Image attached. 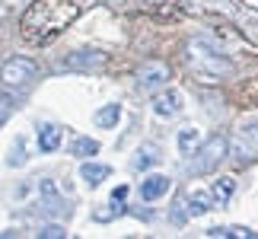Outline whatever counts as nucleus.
I'll use <instances>...</instances> for the list:
<instances>
[{
    "mask_svg": "<svg viewBox=\"0 0 258 239\" xmlns=\"http://www.w3.org/2000/svg\"><path fill=\"white\" fill-rule=\"evenodd\" d=\"M80 13L77 4H54V0H32V7L26 10L23 16V32L29 38H45L51 32H61V29L71 23V19Z\"/></svg>",
    "mask_w": 258,
    "mask_h": 239,
    "instance_id": "f257e3e1",
    "label": "nucleus"
},
{
    "mask_svg": "<svg viewBox=\"0 0 258 239\" xmlns=\"http://www.w3.org/2000/svg\"><path fill=\"white\" fill-rule=\"evenodd\" d=\"M223 156H226V141H223V137H211V141L198 150L195 163L188 166V172H191V175H207V172H214V169L220 166Z\"/></svg>",
    "mask_w": 258,
    "mask_h": 239,
    "instance_id": "f03ea898",
    "label": "nucleus"
},
{
    "mask_svg": "<svg viewBox=\"0 0 258 239\" xmlns=\"http://www.w3.org/2000/svg\"><path fill=\"white\" fill-rule=\"evenodd\" d=\"M32 74H35V64L29 61V57H13V61L4 64L0 80H4L7 86H19V83H26V80H32Z\"/></svg>",
    "mask_w": 258,
    "mask_h": 239,
    "instance_id": "7ed1b4c3",
    "label": "nucleus"
},
{
    "mask_svg": "<svg viewBox=\"0 0 258 239\" xmlns=\"http://www.w3.org/2000/svg\"><path fill=\"white\" fill-rule=\"evenodd\" d=\"M191 61H195L198 67H204L211 77H220V74L230 71V64H226L220 54H214L207 45H191Z\"/></svg>",
    "mask_w": 258,
    "mask_h": 239,
    "instance_id": "20e7f679",
    "label": "nucleus"
},
{
    "mask_svg": "<svg viewBox=\"0 0 258 239\" xmlns=\"http://www.w3.org/2000/svg\"><path fill=\"white\" fill-rule=\"evenodd\" d=\"M169 192V178L166 175H147L144 185H141V198L144 201H156V198H163Z\"/></svg>",
    "mask_w": 258,
    "mask_h": 239,
    "instance_id": "39448f33",
    "label": "nucleus"
},
{
    "mask_svg": "<svg viewBox=\"0 0 258 239\" xmlns=\"http://www.w3.org/2000/svg\"><path fill=\"white\" fill-rule=\"evenodd\" d=\"M38 192H42V207L48 214H57V211H64V201H61V195H57V188L51 178H42V185H38Z\"/></svg>",
    "mask_w": 258,
    "mask_h": 239,
    "instance_id": "423d86ee",
    "label": "nucleus"
},
{
    "mask_svg": "<svg viewBox=\"0 0 258 239\" xmlns=\"http://www.w3.org/2000/svg\"><path fill=\"white\" fill-rule=\"evenodd\" d=\"M38 147H42L45 153H54L57 147H61V131H57L54 125H42L38 128Z\"/></svg>",
    "mask_w": 258,
    "mask_h": 239,
    "instance_id": "0eeeda50",
    "label": "nucleus"
},
{
    "mask_svg": "<svg viewBox=\"0 0 258 239\" xmlns=\"http://www.w3.org/2000/svg\"><path fill=\"white\" fill-rule=\"evenodd\" d=\"M153 108H156V115L172 118L178 112V93H160V96L153 99Z\"/></svg>",
    "mask_w": 258,
    "mask_h": 239,
    "instance_id": "6e6552de",
    "label": "nucleus"
},
{
    "mask_svg": "<svg viewBox=\"0 0 258 239\" xmlns=\"http://www.w3.org/2000/svg\"><path fill=\"white\" fill-rule=\"evenodd\" d=\"M80 175H83V182L86 185H99V182H105L108 178V166H102V163H83L80 166Z\"/></svg>",
    "mask_w": 258,
    "mask_h": 239,
    "instance_id": "1a4fd4ad",
    "label": "nucleus"
},
{
    "mask_svg": "<svg viewBox=\"0 0 258 239\" xmlns=\"http://www.w3.org/2000/svg\"><path fill=\"white\" fill-rule=\"evenodd\" d=\"M163 80H169V71H166L163 64H150V67L141 74V86H144V89H153V86H160Z\"/></svg>",
    "mask_w": 258,
    "mask_h": 239,
    "instance_id": "9d476101",
    "label": "nucleus"
},
{
    "mask_svg": "<svg viewBox=\"0 0 258 239\" xmlns=\"http://www.w3.org/2000/svg\"><path fill=\"white\" fill-rule=\"evenodd\" d=\"M233 188H236V178L223 175V178H217V182L211 185V198H214V201H220V204H226V201H230V195H233Z\"/></svg>",
    "mask_w": 258,
    "mask_h": 239,
    "instance_id": "9b49d317",
    "label": "nucleus"
},
{
    "mask_svg": "<svg viewBox=\"0 0 258 239\" xmlns=\"http://www.w3.org/2000/svg\"><path fill=\"white\" fill-rule=\"evenodd\" d=\"M71 153L74 156H96L99 153V141H93V137H77L71 144Z\"/></svg>",
    "mask_w": 258,
    "mask_h": 239,
    "instance_id": "f8f14e48",
    "label": "nucleus"
},
{
    "mask_svg": "<svg viewBox=\"0 0 258 239\" xmlns=\"http://www.w3.org/2000/svg\"><path fill=\"white\" fill-rule=\"evenodd\" d=\"M118 118H121V105H105V108L96 112V125L99 128H112V125H118Z\"/></svg>",
    "mask_w": 258,
    "mask_h": 239,
    "instance_id": "ddd939ff",
    "label": "nucleus"
},
{
    "mask_svg": "<svg viewBox=\"0 0 258 239\" xmlns=\"http://www.w3.org/2000/svg\"><path fill=\"white\" fill-rule=\"evenodd\" d=\"M188 211H191L195 217H201L211 211V198H207L204 192H195V195H188Z\"/></svg>",
    "mask_w": 258,
    "mask_h": 239,
    "instance_id": "4468645a",
    "label": "nucleus"
},
{
    "mask_svg": "<svg viewBox=\"0 0 258 239\" xmlns=\"http://www.w3.org/2000/svg\"><path fill=\"white\" fill-rule=\"evenodd\" d=\"M195 144H198V131H195V128H182V131H178V150L191 153Z\"/></svg>",
    "mask_w": 258,
    "mask_h": 239,
    "instance_id": "2eb2a0df",
    "label": "nucleus"
},
{
    "mask_svg": "<svg viewBox=\"0 0 258 239\" xmlns=\"http://www.w3.org/2000/svg\"><path fill=\"white\" fill-rule=\"evenodd\" d=\"M38 236H42V239H61V236H67V233H64V226H54V223H51V226H45Z\"/></svg>",
    "mask_w": 258,
    "mask_h": 239,
    "instance_id": "dca6fc26",
    "label": "nucleus"
},
{
    "mask_svg": "<svg viewBox=\"0 0 258 239\" xmlns=\"http://www.w3.org/2000/svg\"><path fill=\"white\" fill-rule=\"evenodd\" d=\"M124 198H127V185H118L115 192H112V201L118 204V201H124Z\"/></svg>",
    "mask_w": 258,
    "mask_h": 239,
    "instance_id": "f3484780",
    "label": "nucleus"
},
{
    "mask_svg": "<svg viewBox=\"0 0 258 239\" xmlns=\"http://www.w3.org/2000/svg\"><path fill=\"white\" fill-rule=\"evenodd\" d=\"M0 105H4V93H0Z\"/></svg>",
    "mask_w": 258,
    "mask_h": 239,
    "instance_id": "a211bd4d",
    "label": "nucleus"
}]
</instances>
